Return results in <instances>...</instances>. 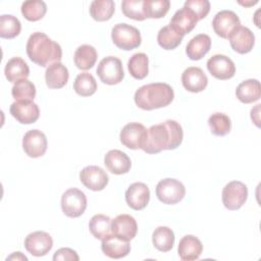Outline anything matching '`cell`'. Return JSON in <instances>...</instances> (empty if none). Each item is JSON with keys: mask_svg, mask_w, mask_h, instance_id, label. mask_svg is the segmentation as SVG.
<instances>
[{"mask_svg": "<svg viewBox=\"0 0 261 261\" xmlns=\"http://www.w3.org/2000/svg\"><path fill=\"white\" fill-rule=\"evenodd\" d=\"M181 125L172 119L154 124L147 130V139L142 150L148 154H156L163 150H174L182 142Z\"/></svg>", "mask_w": 261, "mask_h": 261, "instance_id": "1", "label": "cell"}, {"mask_svg": "<svg viewBox=\"0 0 261 261\" xmlns=\"http://www.w3.org/2000/svg\"><path fill=\"white\" fill-rule=\"evenodd\" d=\"M25 49L29 58L42 67L60 62L62 58L60 45L42 32H36L30 36Z\"/></svg>", "mask_w": 261, "mask_h": 261, "instance_id": "2", "label": "cell"}, {"mask_svg": "<svg viewBox=\"0 0 261 261\" xmlns=\"http://www.w3.org/2000/svg\"><path fill=\"white\" fill-rule=\"evenodd\" d=\"M174 98L172 88L165 83H153L140 87L135 93V103L143 110L168 106Z\"/></svg>", "mask_w": 261, "mask_h": 261, "instance_id": "3", "label": "cell"}, {"mask_svg": "<svg viewBox=\"0 0 261 261\" xmlns=\"http://www.w3.org/2000/svg\"><path fill=\"white\" fill-rule=\"evenodd\" d=\"M111 38L114 45L125 51L138 48L142 43L140 31L127 23H117L111 30Z\"/></svg>", "mask_w": 261, "mask_h": 261, "instance_id": "4", "label": "cell"}, {"mask_svg": "<svg viewBox=\"0 0 261 261\" xmlns=\"http://www.w3.org/2000/svg\"><path fill=\"white\" fill-rule=\"evenodd\" d=\"M96 71L101 82L106 85H117L124 77L122 62L115 56L103 58L99 62Z\"/></svg>", "mask_w": 261, "mask_h": 261, "instance_id": "5", "label": "cell"}, {"mask_svg": "<svg viewBox=\"0 0 261 261\" xmlns=\"http://www.w3.org/2000/svg\"><path fill=\"white\" fill-rule=\"evenodd\" d=\"M185 195V186L175 178L168 177L161 179L156 186V196L158 200L164 204H176L184 199Z\"/></svg>", "mask_w": 261, "mask_h": 261, "instance_id": "6", "label": "cell"}, {"mask_svg": "<svg viewBox=\"0 0 261 261\" xmlns=\"http://www.w3.org/2000/svg\"><path fill=\"white\" fill-rule=\"evenodd\" d=\"M87 208V197L84 192L76 188L66 190L61 197L62 212L71 218L81 216Z\"/></svg>", "mask_w": 261, "mask_h": 261, "instance_id": "7", "label": "cell"}, {"mask_svg": "<svg viewBox=\"0 0 261 261\" xmlns=\"http://www.w3.org/2000/svg\"><path fill=\"white\" fill-rule=\"evenodd\" d=\"M222 203L228 210L240 209L248 198L247 186L239 180H232L226 184L222 190Z\"/></svg>", "mask_w": 261, "mask_h": 261, "instance_id": "8", "label": "cell"}, {"mask_svg": "<svg viewBox=\"0 0 261 261\" xmlns=\"http://www.w3.org/2000/svg\"><path fill=\"white\" fill-rule=\"evenodd\" d=\"M147 128L139 122H129L125 124L119 134L120 142L128 149H142L147 139Z\"/></svg>", "mask_w": 261, "mask_h": 261, "instance_id": "9", "label": "cell"}, {"mask_svg": "<svg viewBox=\"0 0 261 261\" xmlns=\"http://www.w3.org/2000/svg\"><path fill=\"white\" fill-rule=\"evenodd\" d=\"M240 25L241 21L239 16L231 10H221L217 12L212 20L215 34L223 39H228Z\"/></svg>", "mask_w": 261, "mask_h": 261, "instance_id": "10", "label": "cell"}, {"mask_svg": "<svg viewBox=\"0 0 261 261\" xmlns=\"http://www.w3.org/2000/svg\"><path fill=\"white\" fill-rule=\"evenodd\" d=\"M53 247V240L51 236L42 230L31 232L24 239L25 250L35 257L45 256Z\"/></svg>", "mask_w": 261, "mask_h": 261, "instance_id": "11", "label": "cell"}, {"mask_svg": "<svg viewBox=\"0 0 261 261\" xmlns=\"http://www.w3.org/2000/svg\"><path fill=\"white\" fill-rule=\"evenodd\" d=\"M10 114L22 124H31L40 116L39 106L33 100H18L13 102L9 108Z\"/></svg>", "mask_w": 261, "mask_h": 261, "instance_id": "12", "label": "cell"}, {"mask_svg": "<svg viewBox=\"0 0 261 261\" xmlns=\"http://www.w3.org/2000/svg\"><path fill=\"white\" fill-rule=\"evenodd\" d=\"M47 145L45 134L39 129H31L22 138V149L31 158L43 156L47 150Z\"/></svg>", "mask_w": 261, "mask_h": 261, "instance_id": "13", "label": "cell"}, {"mask_svg": "<svg viewBox=\"0 0 261 261\" xmlns=\"http://www.w3.org/2000/svg\"><path fill=\"white\" fill-rule=\"evenodd\" d=\"M207 69L217 80H229L236 73V65L233 61L223 55L215 54L207 61Z\"/></svg>", "mask_w": 261, "mask_h": 261, "instance_id": "14", "label": "cell"}, {"mask_svg": "<svg viewBox=\"0 0 261 261\" xmlns=\"http://www.w3.org/2000/svg\"><path fill=\"white\" fill-rule=\"evenodd\" d=\"M80 179L82 184L89 190L98 192L102 191L108 184L107 173L99 166H86L80 172Z\"/></svg>", "mask_w": 261, "mask_h": 261, "instance_id": "15", "label": "cell"}, {"mask_svg": "<svg viewBox=\"0 0 261 261\" xmlns=\"http://www.w3.org/2000/svg\"><path fill=\"white\" fill-rule=\"evenodd\" d=\"M111 231L117 238L128 242L136 237L138 224L133 216L119 214L111 221Z\"/></svg>", "mask_w": 261, "mask_h": 261, "instance_id": "16", "label": "cell"}, {"mask_svg": "<svg viewBox=\"0 0 261 261\" xmlns=\"http://www.w3.org/2000/svg\"><path fill=\"white\" fill-rule=\"evenodd\" d=\"M150 200V190L144 182H134L125 191V202L134 210L144 209Z\"/></svg>", "mask_w": 261, "mask_h": 261, "instance_id": "17", "label": "cell"}, {"mask_svg": "<svg viewBox=\"0 0 261 261\" xmlns=\"http://www.w3.org/2000/svg\"><path fill=\"white\" fill-rule=\"evenodd\" d=\"M181 84L187 91L199 93L207 87L208 77L200 67L191 66L184 70L181 74Z\"/></svg>", "mask_w": 261, "mask_h": 261, "instance_id": "18", "label": "cell"}, {"mask_svg": "<svg viewBox=\"0 0 261 261\" xmlns=\"http://www.w3.org/2000/svg\"><path fill=\"white\" fill-rule=\"evenodd\" d=\"M198 21L197 15L190 8L184 6L173 14L169 25L177 33L185 36L194 30Z\"/></svg>", "mask_w": 261, "mask_h": 261, "instance_id": "19", "label": "cell"}, {"mask_svg": "<svg viewBox=\"0 0 261 261\" xmlns=\"http://www.w3.org/2000/svg\"><path fill=\"white\" fill-rule=\"evenodd\" d=\"M230 47L240 54L249 53L255 44V36L247 27L240 25L228 38Z\"/></svg>", "mask_w": 261, "mask_h": 261, "instance_id": "20", "label": "cell"}, {"mask_svg": "<svg viewBox=\"0 0 261 261\" xmlns=\"http://www.w3.org/2000/svg\"><path fill=\"white\" fill-rule=\"evenodd\" d=\"M104 164L106 168L113 174H123L129 171L132 161L129 157L120 150H110L104 157Z\"/></svg>", "mask_w": 261, "mask_h": 261, "instance_id": "21", "label": "cell"}, {"mask_svg": "<svg viewBox=\"0 0 261 261\" xmlns=\"http://www.w3.org/2000/svg\"><path fill=\"white\" fill-rule=\"evenodd\" d=\"M101 249L102 252L109 258L120 259L128 255L130 252V245L127 241L121 240L111 233L102 240Z\"/></svg>", "mask_w": 261, "mask_h": 261, "instance_id": "22", "label": "cell"}, {"mask_svg": "<svg viewBox=\"0 0 261 261\" xmlns=\"http://www.w3.org/2000/svg\"><path fill=\"white\" fill-rule=\"evenodd\" d=\"M203 251L201 241L192 234H187L181 238L177 247V253L181 260L192 261L199 259Z\"/></svg>", "mask_w": 261, "mask_h": 261, "instance_id": "23", "label": "cell"}, {"mask_svg": "<svg viewBox=\"0 0 261 261\" xmlns=\"http://www.w3.org/2000/svg\"><path fill=\"white\" fill-rule=\"evenodd\" d=\"M69 79L68 69L61 62L49 65L45 72L46 85L50 89H60L64 87Z\"/></svg>", "mask_w": 261, "mask_h": 261, "instance_id": "24", "label": "cell"}, {"mask_svg": "<svg viewBox=\"0 0 261 261\" xmlns=\"http://www.w3.org/2000/svg\"><path fill=\"white\" fill-rule=\"evenodd\" d=\"M210 48V37L206 34H199L189 41L186 47V53L191 60H200L209 52Z\"/></svg>", "mask_w": 261, "mask_h": 261, "instance_id": "25", "label": "cell"}, {"mask_svg": "<svg viewBox=\"0 0 261 261\" xmlns=\"http://www.w3.org/2000/svg\"><path fill=\"white\" fill-rule=\"evenodd\" d=\"M236 95L237 98L245 104L258 101L261 96L260 82L255 79H249L242 82L237 87Z\"/></svg>", "mask_w": 261, "mask_h": 261, "instance_id": "26", "label": "cell"}, {"mask_svg": "<svg viewBox=\"0 0 261 261\" xmlns=\"http://www.w3.org/2000/svg\"><path fill=\"white\" fill-rule=\"evenodd\" d=\"M4 73L8 82L16 83L20 80L28 79L30 75V68L27 62L20 57H12L5 65Z\"/></svg>", "mask_w": 261, "mask_h": 261, "instance_id": "27", "label": "cell"}, {"mask_svg": "<svg viewBox=\"0 0 261 261\" xmlns=\"http://www.w3.org/2000/svg\"><path fill=\"white\" fill-rule=\"evenodd\" d=\"M97 56L98 54L96 49L91 45L85 44L76 48L73 55V61L77 68L82 70H88L95 65Z\"/></svg>", "mask_w": 261, "mask_h": 261, "instance_id": "28", "label": "cell"}, {"mask_svg": "<svg viewBox=\"0 0 261 261\" xmlns=\"http://www.w3.org/2000/svg\"><path fill=\"white\" fill-rule=\"evenodd\" d=\"M174 233L168 226H159L152 234L153 245L160 252L170 251L174 245Z\"/></svg>", "mask_w": 261, "mask_h": 261, "instance_id": "29", "label": "cell"}, {"mask_svg": "<svg viewBox=\"0 0 261 261\" xmlns=\"http://www.w3.org/2000/svg\"><path fill=\"white\" fill-rule=\"evenodd\" d=\"M111 221V218L107 215L96 214L91 218L89 222V229L95 239L102 241L112 233Z\"/></svg>", "mask_w": 261, "mask_h": 261, "instance_id": "30", "label": "cell"}, {"mask_svg": "<svg viewBox=\"0 0 261 261\" xmlns=\"http://www.w3.org/2000/svg\"><path fill=\"white\" fill-rule=\"evenodd\" d=\"M127 69L133 77L137 80L145 79L149 72L148 56L142 52L134 54L127 62Z\"/></svg>", "mask_w": 261, "mask_h": 261, "instance_id": "31", "label": "cell"}, {"mask_svg": "<svg viewBox=\"0 0 261 261\" xmlns=\"http://www.w3.org/2000/svg\"><path fill=\"white\" fill-rule=\"evenodd\" d=\"M115 11V4L112 0H94L90 5V14L97 21L110 19Z\"/></svg>", "mask_w": 261, "mask_h": 261, "instance_id": "32", "label": "cell"}, {"mask_svg": "<svg viewBox=\"0 0 261 261\" xmlns=\"http://www.w3.org/2000/svg\"><path fill=\"white\" fill-rule=\"evenodd\" d=\"M184 36L173 30L169 24L160 29L157 35V42L159 46L165 50H173L182 41Z\"/></svg>", "mask_w": 261, "mask_h": 261, "instance_id": "33", "label": "cell"}, {"mask_svg": "<svg viewBox=\"0 0 261 261\" xmlns=\"http://www.w3.org/2000/svg\"><path fill=\"white\" fill-rule=\"evenodd\" d=\"M73 90L82 97L92 96L97 90V82L89 72L79 73L73 82Z\"/></svg>", "mask_w": 261, "mask_h": 261, "instance_id": "34", "label": "cell"}, {"mask_svg": "<svg viewBox=\"0 0 261 261\" xmlns=\"http://www.w3.org/2000/svg\"><path fill=\"white\" fill-rule=\"evenodd\" d=\"M21 13L29 21H37L44 17L47 5L41 0H28L21 4Z\"/></svg>", "mask_w": 261, "mask_h": 261, "instance_id": "35", "label": "cell"}, {"mask_svg": "<svg viewBox=\"0 0 261 261\" xmlns=\"http://www.w3.org/2000/svg\"><path fill=\"white\" fill-rule=\"evenodd\" d=\"M208 125L214 136L222 137L230 132L231 121L225 113L215 112L210 115L208 119Z\"/></svg>", "mask_w": 261, "mask_h": 261, "instance_id": "36", "label": "cell"}, {"mask_svg": "<svg viewBox=\"0 0 261 261\" xmlns=\"http://www.w3.org/2000/svg\"><path fill=\"white\" fill-rule=\"evenodd\" d=\"M21 23L19 19L11 14H2L0 16V37L4 39H13L19 35Z\"/></svg>", "mask_w": 261, "mask_h": 261, "instance_id": "37", "label": "cell"}, {"mask_svg": "<svg viewBox=\"0 0 261 261\" xmlns=\"http://www.w3.org/2000/svg\"><path fill=\"white\" fill-rule=\"evenodd\" d=\"M169 0H144V10L147 18H161L169 10Z\"/></svg>", "mask_w": 261, "mask_h": 261, "instance_id": "38", "label": "cell"}, {"mask_svg": "<svg viewBox=\"0 0 261 261\" xmlns=\"http://www.w3.org/2000/svg\"><path fill=\"white\" fill-rule=\"evenodd\" d=\"M12 97L18 100H34L36 96V87L28 79L16 82L11 89Z\"/></svg>", "mask_w": 261, "mask_h": 261, "instance_id": "39", "label": "cell"}, {"mask_svg": "<svg viewBox=\"0 0 261 261\" xmlns=\"http://www.w3.org/2000/svg\"><path fill=\"white\" fill-rule=\"evenodd\" d=\"M121 10L126 17L135 20L141 21L147 18L144 10V0H123Z\"/></svg>", "mask_w": 261, "mask_h": 261, "instance_id": "40", "label": "cell"}, {"mask_svg": "<svg viewBox=\"0 0 261 261\" xmlns=\"http://www.w3.org/2000/svg\"><path fill=\"white\" fill-rule=\"evenodd\" d=\"M184 6L190 8L199 20L206 17L210 11V2L207 0H187Z\"/></svg>", "mask_w": 261, "mask_h": 261, "instance_id": "41", "label": "cell"}, {"mask_svg": "<svg viewBox=\"0 0 261 261\" xmlns=\"http://www.w3.org/2000/svg\"><path fill=\"white\" fill-rule=\"evenodd\" d=\"M53 260L54 261H58V260L77 261L80 260V257L76 254V252L70 248H60L54 253Z\"/></svg>", "mask_w": 261, "mask_h": 261, "instance_id": "42", "label": "cell"}, {"mask_svg": "<svg viewBox=\"0 0 261 261\" xmlns=\"http://www.w3.org/2000/svg\"><path fill=\"white\" fill-rule=\"evenodd\" d=\"M260 104H257L255 108H252L251 110V118L255 122L257 126H259V112H260Z\"/></svg>", "mask_w": 261, "mask_h": 261, "instance_id": "43", "label": "cell"}, {"mask_svg": "<svg viewBox=\"0 0 261 261\" xmlns=\"http://www.w3.org/2000/svg\"><path fill=\"white\" fill-rule=\"evenodd\" d=\"M14 259H16V260H25V261L28 260V258L24 255H22L21 252H14L12 255L7 257L6 260H14Z\"/></svg>", "mask_w": 261, "mask_h": 261, "instance_id": "44", "label": "cell"}, {"mask_svg": "<svg viewBox=\"0 0 261 261\" xmlns=\"http://www.w3.org/2000/svg\"><path fill=\"white\" fill-rule=\"evenodd\" d=\"M258 1L257 0H255V1H251V2H248V3H244V2H239L240 4H242V5H244V6H250V5H254V4H256Z\"/></svg>", "mask_w": 261, "mask_h": 261, "instance_id": "45", "label": "cell"}]
</instances>
